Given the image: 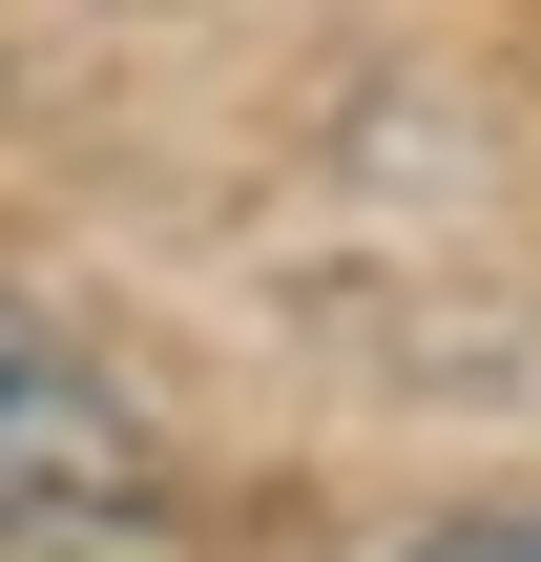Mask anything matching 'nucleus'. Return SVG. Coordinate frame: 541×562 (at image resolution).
Here are the masks:
<instances>
[{
  "instance_id": "nucleus-1",
  "label": "nucleus",
  "mask_w": 541,
  "mask_h": 562,
  "mask_svg": "<svg viewBox=\"0 0 541 562\" xmlns=\"http://www.w3.org/2000/svg\"><path fill=\"white\" fill-rule=\"evenodd\" d=\"M42 501H146V417L83 334H42L0 292V521H42Z\"/></svg>"
},
{
  "instance_id": "nucleus-2",
  "label": "nucleus",
  "mask_w": 541,
  "mask_h": 562,
  "mask_svg": "<svg viewBox=\"0 0 541 562\" xmlns=\"http://www.w3.org/2000/svg\"><path fill=\"white\" fill-rule=\"evenodd\" d=\"M0 562H188L167 501H42V521H0Z\"/></svg>"
},
{
  "instance_id": "nucleus-3",
  "label": "nucleus",
  "mask_w": 541,
  "mask_h": 562,
  "mask_svg": "<svg viewBox=\"0 0 541 562\" xmlns=\"http://www.w3.org/2000/svg\"><path fill=\"white\" fill-rule=\"evenodd\" d=\"M396 562H541V501H480V521H438V542H396Z\"/></svg>"
}]
</instances>
